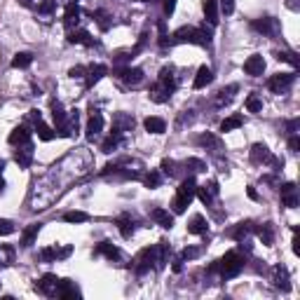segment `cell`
Returning <instances> with one entry per match:
<instances>
[{
    "mask_svg": "<svg viewBox=\"0 0 300 300\" xmlns=\"http://www.w3.org/2000/svg\"><path fill=\"white\" fill-rule=\"evenodd\" d=\"M174 43H190V45H211V33L204 28H192V26H183L174 33Z\"/></svg>",
    "mask_w": 300,
    "mask_h": 300,
    "instance_id": "obj_1",
    "label": "cell"
},
{
    "mask_svg": "<svg viewBox=\"0 0 300 300\" xmlns=\"http://www.w3.org/2000/svg\"><path fill=\"white\" fill-rule=\"evenodd\" d=\"M195 192H197V183H195V178H192V176H188V178L183 181V183L178 185V190H176V197H174V202H172L174 211H176V214H183V211H185V207H188V204L192 202V197H195Z\"/></svg>",
    "mask_w": 300,
    "mask_h": 300,
    "instance_id": "obj_2",
    "label": "cell"
},
{
    "mask_svg": "<svg viewBox=\"0 0 300 300\" xmlns=\"http://www.w3.org/2000/svg\"><path fill=\"white\" fill-rule=\"evenodd\" d=\"M244 256L239 251H227L225 256H223V260H218V268H221V275L225 277V279H230V277H237L242 270H244Z\"/></svg>",
    "mask_w": 300,
    "mask_h": 300,
    "instance_id": "obj_3",
    "label": "cell"
},
{
    "mask_svg": "<svg viewBox=\"0 0 300 300\" xmlns=\"http://www.w3.org/2000/svg\"><path fill=\"white\" fill-rule=\"evenodd\" d=\"M293 80H295V75H293V73H279V75H272V78H270L268 87H270V92L284 94L286 89H291Z\"/></svg>",
    "mask_w": 300,
    "mask_h": 300,
    "instance_id": "obj_4",
    "label": "cell"
},
{
    "mask_svg": "<svg viewBox=\"0 0 300 300\" xmlns=\"http://www.w3.org/2000/svg\"><path fill=\"white\" fill-rule=\"evenodd\" d=\"M251 28H253V31H258V33H263V36H268V38L279 36V21L272 19V17L256 19V21L251 24Z\"/></svg>",
    "mask_w": 300,
    "mask_h": 300,
    "instance_id": "obj_5",
    "label": "cell"
},
{
    "mask_svg": "<svg viewBox=\"0 0 300 300\" xmlns=\"http://www.w3.org/2000/svg\"><path fill=\"white\" fill-rule=\"evenodd\" d=\"M263 71H265V59L260 54H253V56H249V59L244 61V73L251 75V78L263 75Z\"/></svg>",
    "mask_w": 300,
    "mask_h": 300,
    "instance_id": "obj_6",
    "label": "cell"
},
{
    "mask_svg": "<svg viewBox=\"0 0 300 300\" xmlns=\"http://www.w3.org/2000/svg\"><path fill=\"white\" fill-rule=\"evenodd\" d=\"M38 291L45 295H56V288H59V279L56 275H43V279L36 284Z\"/></svg>",
    "mask_w": 300,
    "mask_h": 300,
    "instance_id": "obj_7",
    "label": "cell"
},
{
    "mask_svg": "<svg viewBox=\"0 0 300 300\" xmlns=\"http://www.w3.org/2000/svg\"><path fill=\"white\" fill-rule=\"evenodd\" d=\"M282 204L286 209H295L298 207V190L293 183H284L282 185Z\"/></svg>",
    "mask_w": 300,
    "mask_h": 300,
    "instance_id": "obj_8",
    "label": "cell"
},
{
    "mask_svg": "<svg viewBox=\"0 0 300 300\" xmlns=\"http://www.w3.org/2000/svg\"><path fill=\"white\" fill-rule=\"evenodd\" d=\"M270 157H272V153H270V148L265 143H253V148H251L253 164H265V162H270Z\"/></svg>",
    "mask_w": 300,
    "mask_h": 300,
    "instance_id": "obj_9",
    "label": "cell"
},
{
    "mask_svg": "<svg viewBox=\"0 0 300 300\" xmlns=\"http://www.w3.org/2000/svg\"><path fill=\"white\" fill-rule=\"evenodd\" d=\"M101 129H104V117H101V113H92L89 122H87V139L94 141V139L101 134Z\"/></svg>",
    "mask_w": 300,
    "mask_h": 300,
    "instance_id": "obj_10",
    "label": "cell"
},
{
    "mask_svg": "<svg viewBox=\"0 0 300 300\" xmlns=\"http://www.w3.org/2000/svg\"><path fill=\"white\" fill-rule=\"evenodd\" d=\"M56 295H59V298H80V291H78V286H75V282H71V279H59Z\"/></svg>",
    "mask_w": 300,
    "mask_h": 300,
    "instance_id": "obj_11",
    "label": "cell"
},
{
    "mask_svg": "<svg viewBox=\"0 0 300 300\" xmlns=\"http://www.w3.org/2000/svg\"><path fill=\"white\" fill-rule=\"evenodd\" d=\"M162 89H164L166 94H172L174 89H176V80H174V71L172 68H162L159 71V82H157Z\"/></svg>",
    "mask_w": 300,
    "mask_h": 300,
    "instance_id": "obj_12",
    "label": "cell"
},
{
    "mask_svg": "<svg viewBox=\"0 0 300 300\" xmlns=\"http://www.w3.org/2000/svg\"><path fill=\"white\" fill-rule=\"evenodd\" d=\"M202 10H204V17L211 26L218 24V0H204L202 3Z\"/></svg>",
    "mask_w": 300,
    "mask_h": 300,
    "instance_id": "obj_13",
    "label": "cell"
},
{
    "mask_svg": "<svg viewBox=\"0 0 300 300\" xmlns=\"http://www.w3.org/2000/svg\"><path fill=\"white\" fill-rule=\"evenodd\" d=\"M31 141V131L26 127H14L12 134H10V143L12 146H26V143Z\"/></svg>",
    "mask_w": 300,
    "mask_h": 300,
    "instance_id": "obj_14",
    "label": "cell"
},
{
    "mask_svg": "<svg viewBox=\"0 0 300 300\" xmlns=\"http://www.w3.org/2000/svg\"><path fill=\"white\" fill-rule=\"evenodd\" d=\"M214 80V73H211V68L209 66H199V71H197V75H195V89H204V87L209 85Z\"/></svg>",
    "mask_w": 300,
    "mask_h": 300,
    "instance_id": "obj_15",
    "label": "cell"
},
{
    "mask_svg": "<svg viewBox=\"0 0 300 300\" xmlns=\"http://www.w3.org/2000/svg\"><path fill=\"white\" fill-rule=\"evenodd\" d=\"M78 21H80V7L75 3H71V5H66V12H63V24H66V28H73V26H78Z\"/></svg>",
    "mask_w": 300,
    "mask_h": 300,
    "instance_id": "obj_16",
    "label": "cell"
},
{
    "mask_svg": "<svg viewBox=\"0 0 300 300\" xmlns=\"http://www.w3.org/2000/svg\"><path fill=\"white\" fill-rule=\"evenodd\" d=\"M120 78H122L127 85L136 87L143 80V71H139V68H122V71H120Z\"/></svg>",
    "mask_w": 300,
    "mask_h": 300,
    "instance_id": "obj_17",
    "label": "cell"
},
{
    "mask_svg": "<svg viewBox=\"0 0 300 300\" xmlns=\"http://www.w3.org/2000/svg\"><path fill=\"white\" fill-rule=\"evenodd\" d=\"M207 218L204 216H199V214H195L192 218H190V223H188V232L190 235H204L207 232Z\"/></svg>",
    "mask_w": 300,
    "mask_h": 300,
    "instance_id": "obj_18",
    "label": "cell"
},
{
    "mask_svg": "<svg viewBox=\"0 0 300 300\" xmlns=\"http://www.w3.org/2000/svg\"><path fill=\"white\" fill-rule=\"evenodd\" d=\"M106 73H108V68H106L104 63H96V66H92L89 71H87V87H94Z\"/></svg>",
    "mask_w": 300,
    "mask_h": 300,
    "instance_id": "obj_19",
    "label": "cell"
},
{
    "mask_svg": "<svg viewBox=\"0 0 300 300\" xmlns=\"http://www.w3.org/2000/svg\"><path fill=\"white\" fill-rule=\"evenodd\" d=\"M275 286L282 288V291H288L291 284H288V270L284 265H277L275 268Z\"/></svg>",
    "mask_w": 300,
    "mask_h": 300,
    "instance_id": "obj_20",
    "label": "cell"
},
{
    "mask_svg": "<svg viewBox=\"0 0 300 300\" xmlns=\"http://www.w3.org/2000/svg\"><path fill=\"white\" fill-rule=\"evenodd\" d=\"M14 162H17L21 169H28V166H31V162H33V150H31V146H26L24 150H17V153H14Z\"/></svg>",
    "mask_w": 300,
    "mask_h": 300,
    "instance_id": "obj_21",
    "label": "cell"
},
{
    "mask_svg": "<svg viewBox=\"0 0 300 300\" xmlns=\"http://www.w3.org/2000/svg\"><path fill=\"white\" fill-rule=\"evenodd\" d=\"M153 221L157 223V225H162V227H174V216L169 214V211H164V209H155L153 211Z\"/></svg>",
    "mask_w": 300,
    "mask_h": 300,
    "instance_id": "obj_22",
    "label": "cell"
},
{
    "mask_svg": "<svg viewBox=\"0 0 300 300\" xmlns=\"http://www.w3.org/2000/svg\"><path fill=\"white\" fill-rule=\"evenodd\" d=\"M38 232H40V223H33V225H28L24 230V235H21V246L24 249H28V246H33V242H36Z\"/></svg>",
    "mask_w": 300,
    "mask_h": 300,
    "instance_id": "obj_23",
    "label": "cell"
},
{
    "mask_svg": "<svg viewBox=\"0 0 300 300\" xmlns=\"http://www.w3.org/2000/svg\"><path fill=\"white\" fill-rule=\"evenodd\" d=\"M68 43H73V45H87V47H89L94 40H92V36H89L87 31H71V33H68Z\"/></svg>",
    "mask_w": 300,
    "mask_h": 300,
    "instance_id": "obj_24",
    "label": "cell"
},
{
    "mask_svg": "<svg viewBox=\"0 0 300 300\" xmlns=\"http://www.w3.org/2000/svg\"><path fill=\"white\" fill-rule=\"evenodd\" d=\"M143 124H146V129L150 131V134H164V129H166V124H164L162 117H148Z\"/></svg>",
    "mask_w": 300,
    "mask_h": 300,
    "instance_id": "obj_25",
    "label": "cell"
},
{
    "mask_svg": "<svg viewBox=\"0 0 300 300\" xmlns=\"http://www.w3.org/2000/svg\"><path fill=\"white\" fill-rule=\"evenodd\" d=\"M258 237H260V242H263L265 246H272V242H275V230H272V225L265 223V225L258 227Z\"/></svg>",
    "mask_w": 300,
    "mask_h": 300,
    "instance_id": "obj_26",
    "label": "cell"
},
{
    "mask_svg": "<svg viewBox=\"0 0 300 300\" xmlns=\"http://www.w3.org/2000/svg\"><path fill=\"white\" fill-rule=\"evenodd\" d=\"M235 92H237V85H230L227 89H221V92H218V96H216V106H227L230 101H232Z\"/></svg>",
    "mask_w": 300,
    "mask_h": 300,
    "instance_id": "obj_27",
    "label": "cell"
},
{
    "mask_svg": "<svg viewBox=\"0 0 300 300\" xmlns=\"http://www.w3.org/2000/svg\"><path fill=\"white\" fill-rule=\"evenodd\" d=\"M36 129H38V139H40V141H52V139L56 136V134H54V129L47 127L43 120H40V122H36Z\"/></svg>",
    "mask_w": 300,
    "mask_h": 300,
    "instance_id": "obj_28",
    "label": "cell"
},
{
    "mask_svg": "<svg viewBox=\"0 0 300 300\" xmlns=\"http://www.w3.org/2000/svg\"><path fill=\"white\" fill-rule=\"evenodd\" d=\"M31 63H33V56L28 54V52H19L12 59V68H28Z\"/></svg>",
    "mask_w": 300,
    "mask_h": 300,
    "instance_id": "obj_29",
    "label": "cell"
},
{
    "mask_svg": "<svg viewBox=\"0 0 300 300\" xmlns=\"http://www.w3.org/2000/svg\"><path fill=\"white\" fill-rule=\"evenodd\" d=\"M242 115H230V117H225L221 122V131H232V129H239L242 127Z\"/></svg>",
    "mask_w": 300,
    "mask_h": 300,
    "instance_id": "obj_30",
    "label": "cell"
},
{
    "mask_svg": "<svg viewBox=\"0 0 300 300\" xmlns=\"http://www.w3.org/2000/svg\"><path fill=\"white\" fill-rule=\"evenodd\" d=\"M96 253H104V256H106V258H111V260H113V258H117V256H120V251H117V246H113L111 242H101V244L96 246Z\"/></svg>",
    "mask_w": 300,
    "mask_h": 300,
    "instance_id": "obj_31",
    "label": "cell"
},
{
    "mask_svg": "<svg viewBox=\"0 0 300 300\" xmlns=\"http://www.w3.org/2000/svg\"><path fill=\"white\" fill-rule=\"evenodd\" d=\"M52 117H54V122H56V127H59V129H61L63 124H66V120H68L66 111H63L59 104H52Z\"/></svg>",
    "mask_w": 300,
    "mask_h": 300,
    "instance_id": "obj_32",
    "label": "cell"
},
{
    "mask_svg": "<svg viewBox=\"0 0 300 300\" xmlns=\"http://www.w3.org/2000/svg\"><path fill=\"white\" fill-rule=\"evenodd\" d=\"M244 106H246V111H249V113H260V111H263V98L256 96V94H251V96L246 98Z\"/></svg>",
    "mask_w": 300,
    "mask_h": 300,
    "instance_id": "obj_33",
    "label": "cell"
},
{
    "mask_svg": "<svg viewBox=\"0 0 300 300\" xmlns=\"http://www.w3.org/2000/svg\"><path fill=\"white\" fill-rule=\"evenodd\" d=\"M117 225H120V232H122V237H131V235H134V223H131V218H129V216H122V218L117 221Z\"/></svg>",
    "mask_w": 300,
    "mask_h": 300,
    "instance_id": "obj_34",
    "label": "cell"
},
{
    "mask_svg": "<svg viewBox=\"0 0 300 300\" xmlns=\"http://www.w3.org/2000/svg\"><path fill=\"white\" fill-rule=\"evenodd\" d=\"M63 221L66 223H85V221H89V214H85V211H68V214H63Z\"/></svg>",
    "mask_w": 300,
    "mask_h": 300,
    "instance_id": "obj_35",
    "label": "cell"
},
{
    "mask_svg": "<svg viewBox=\"0 0 300 300\" xmlns=\"http://www.w3.org/2000/svg\"><path fill=\"white\" fill-rule=\"evenodd\" d=\"M199 143H202V146L214 148V153H221V150H223L221 141H218L216 136H211V134H204V136H199Z\"/></svg>",
    "mask_w": 300,
    "mask_h": 300,
    "instance_id": "obj_36",
    "label": "cell"
},
{
    "mask_svg": "<svg viewBox=\"0 0 300 300\" xmlns=\"http://www.w3.org/2000/svg\"><path fill=\"white\" fill-rule=\"evenodd\" d=\"M117 146H120V131L115 129V134H113V136H108V139L104 141L101 150H104V153H113V150H115Z\"/></svg>",
    "mask_w": 300,
    "mask_h": 300,
    "instance_id": "obj_37",
    "label": "cell"
},
{
    "mask_svg": "<svg viewBox=\"0 0 300 300\" xmlns=\"http://www.w3.org/2000/svg\"><path fill=\"white\" fill-rule=\"evenodd\" d=\"M12 258H14V249L10 244H3L0 246V265H12Z\"/></svg>",
    "mask_w": 300,
    "mask_h": 300,
    "instance_id": "obj_38",
    "label": "cell"
},
{
    "mask_svg": "<svg viewBox=\"0 0 300 300\" xmlns=\"http://www.w3.org/2000/svg\"><path fill=\"white\" fill-rule=\"evenodd\" d=\"M249 232H251V225H249V223H239V225L235 227L232 232H230V237L237 239V242H242V239H244Z\"/></svg>",
    "mask_w": 300,
    "mask_h": 300,
    "instance_id": "obj_39",
    "label": "cell"
},
{
    "mask_svg": "<svg viewBox=\"0 0 300 300\" xmlns=\"http://www.w3.org/2000/svg\"><path fill=\"white\" fill-rule=\"evenodd\" d=\"M195 195H199V199H202V202L207 204V207H209L211 202H214V190H211V188H207V185H204V188H197V192H195Z\"/></svg>",
    "mask_w": 300,
    "mask_h": 300,
    "instance_id": "obj_40",
    "label": "cell"
},
{
    "mask_svg": "<svg viewBox=\"0 0 300 300\" xmlns=\"http://www.w3.org/2000/svg\"><path fill=\"white\" fill-rule=\"evenodd\" d=\"M185 166L188 169H192V172H207V164H204L202 159H197V157H190V159H185Z\"/></svg>",
    "mask_w": 300,
    "mask_h": 300,
    "instance_id": "obj_41",
    "label": "cell"
},
{
    "mask_svg": "<svg viewBox=\"0 0 300 300\" xmlns=\"http://www.w3.org/2000/svg\"><path fill=\"white\" fill-rule=\"evenodd\" d=\"M159 181H162V176H159L157 172L146 174V178H143V183H146L148 188H157V185H159Z\"/></svg>",
    "mask_w": 300,
    "mask_h": 300,
    "instance_id": "obj_42",
    "label": "cell"
},
{
    "mask_svg": "<svg viewBox=\"0 0 300 300\" xmlns=\"http://www.w3.org/2000/svg\"><path fill=\"white\" fill-rule=\"evenodd\" d=\"M17 227H14V223L12 221H7V218H0V235L3 237H7V235H12Z\"/></svg>",
    "mask_w": 300,
    "mask_h": 300,
    "instance_id": "obj_43",
    "label": "cell"
},
{
    "mask_svg": "<svg viewBox=\"0 0 300 300\" xmlns=\"http://www.w3.org/2000/svg\"><path fill=\"white\" fill-rule=\"evenodd\" d=\"M199 256V249L197 246H188V249H183V253H181V260H192V258Z\"/></svg>",
    "mask_w": 300,
    "mask_h": 300,
    "instance_id": "obj_44",
    "label": "cell"
},
{
    "mask_svg": "<svg viewBox=\"0 0 300 300\" xmlns=\"http://www.w3.org/2000/svg\"><path fill=\"white\" fill-rule=\"evenodd\" d=\"M218 5H221L223 14H227V17H230V14L235 12V0H221V3H218Z\"/></svg>",
    "mask_w": 300,
    "mask_h": 300,
    "instance_id": "obj_45",
    "label": "cell"
},
{
    "mask_svg": "<svg viewBox=\"0 0 300 300\" xmlns=\"http://www.w3.org/2000/svg\"><path fill=\"white\" fill-rule=\"evenodd\" d=\"M96 21H98V26H101L104 31H108V26H111V21H108L106 12H96Z\"/></svg>",
    "mask_w": 300,
    "mask_h": 300,
    "instance_id": "obj_46",
    "label": "cell"
},
{
    "mask_svg": "<svg viewBox=\"0 0 300 300\" xmlns=\"http://www.w3.org/2000/svg\"><path fill=\"white\" fill-rule=\"evenodd\" d=\"M174 159H164V162H162V172L164 174H169V176H174V172H176V169H174Z\"/></svg>",
    "mask_w": 300,
    "mask_h": 300,
    "instance_id": "obj_47",
    "label": "cell"
},
{
    "mask_svg": "<svg viewBox=\"0 0 300 300\" xmlns=\"http://www.w3.org/2000/svg\"><path fill=\"white\" fill-rule=\"evenodd\" d=\"M162 10H164V14L169 17V14H174V10H176V0H164V5H162Z\"/></svg>",
    "mask_w": 300,
    "mask_h": 300,
    "instance_id": "obj_48",
    "label": "cell"
},
{
    "mask_svg": "<svg viewBox=\"0 0 300 300\" xmlns=\"http://www.w3.org/2000/svg\"><path fill=\"white\" fill-rule=\"evenodd\" d=\"M54 7H56V0H45V3L38 7V10H40V12H52Z\"/></svg>",
    "mask_w": 300,
    "mask_h": 300,
    "instance_id": "obj_49",
    "label": "cell"
},
{
    "mask_svg": "<svg viewBox=\"0 0 300 300\" xmlns=\"http://www.w3.org/2000/svg\"><path fill=\"white\" fill-rule=\"evenodd\" d=\"M288 148H291L293 153H298V148H300V139H298V134H293L291 139H288Z\"/></svg>",
    "mask_w": 300,
    "mask_h": 300,
    "instance_id": "obj_50",
    "label": "cell"
},
{
    "mask_svg": "<svg viewBox=\"0 0 300 300\" xmlns=\"http://www.w3.org/2000/svg\"><path fill=\"white\" fill-rule=\"evenodd\" d=\"M3 169H5V162H0V192L5 188V181H3Z\"/></svg>",
    "mask_w": 300,
    "mask_h": 300,
    "instance_id": "obj_51",
    "label": "cell"
},
{
    "mask_svg": "<svg viewBox=\"0 0 300 300\" xmlns=\"http://www.w3.org/2000/svg\"><path fill=\"white\" fill-rule=\"evenodd\" d=\"M249 197H251V199H258V192L253 188H249Z\"/></svg>",
    "mask_w": 300,
    "mask_h": 300,
    "instance_id": "obj_52",
    "label": "cell"
},
{
    "mask_svg": "<svg viewBox=\"0 0 300 300\" xmlns=\"http://www.w3.org/2000/svg\"><path fill=\"white\" fill-rule=\"evenodd\" d=\"M288 7H291V10H298V5H295V0H288Z\"/></svg>",
    "mask_w": 300,
    "mask_h": 300,
    "instance_id": "obj_53",
    "label": "cell"
}]
</instances>
